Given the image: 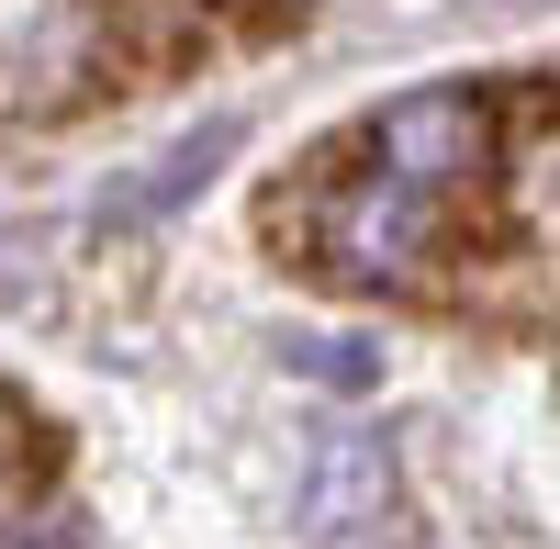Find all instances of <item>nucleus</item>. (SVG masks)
Instances as JSON below:
<instances>
[{"instance_id": "nucleus-1", "label": "nucleus", "mask_w": 560, "mask_h": 549, "mask_svg": "<svg viewBox=\"0 0 560 549\" xmlns=\"http://www.w3.org/2000/svg\"><path fill=\"white\" fill-rule=\"evenodd\" d=\"M493 157V102L482 90H404L359 135V157L303 202V269L337 292H393L438 258L448 202Z\"/></svg>"}, {"instance_id": "nucleus-4", "label": "nucleus", "mask_w": 560, "mask_h": 549, "mask_svg": "<svg viewBox=\"0 0 560 549\" xmlns=\"http://www.w3.org/2000/svg\"><path fill=\"white\" fill-rule=\"evenodd\" d=\"M292 359H303L314 382H348V393H359V382H382V359H370V348H348V337H314V348H292Z\"/></svg>"}, {"instance_id": "nucleus-2", "label": "nucleus", "mask_w": 560, "mask_h": 549, "mask_svg": "<svg viewBox=\"0 0 560 549\" xmlns=\"http://www.w3.org/2000/svg\"><path fill=\"white\" fill-rule=\"evenodd\" d=\"M382 505H393V437H314V460H303V482H292V516H303V538H359V527H382Z\"/></svg>"}, {"instance_id": "nucleus-3", "label": "nucleus", "mask_w": 560, "mask_h": 549, "mask_svg": "<svg viewBox=\"0 0 560 549\" xmlns=\"http://www.w3.org/2000/svg\"><path fill=\"white\" fill-rule=\"evenodd\" d=\"M236 135H247L236 113H213L202 135H179V147H168V157H158L147 179H135V191H113V202H102V224H147V213H168L179 191H202V179H213L224 157H236Z\"/></svg>"}]
</instances>
